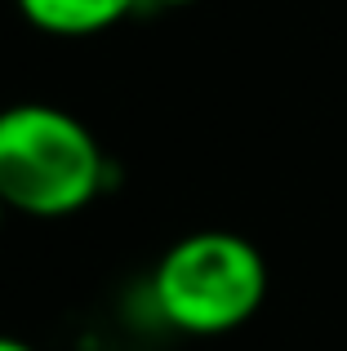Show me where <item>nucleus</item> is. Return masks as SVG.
<instances>
[{"mask_svg": "<svg viewBox=\"0 0 347 351\" xmlns=\"http://www.w3.org/2000/svg\"><path fill=\"white\" fill-rule=\"evenodd\" d=\"M107 187V156L80 116L49 103L0 112V200L9 214L71 218Z\"/></svg>", "mask_w": 347, "mask_h": 351, "instance_id": "f257e3e1", "label": "nucleus"}, {"mask_svg": "<svg viewBox=\"0 0 347 351\" xmlns=\"http://www.w3.org/2000/svg\"><path fill=\"white\" fill-rule=\"evenodd\" d=\"M152 298L182 334H232L250 325L267 298V258L236 232H191L160 254Z\"/></svg>", "mask_w": 347, "mask_h": 351, "instance_id": "f03ea898", "label": "nucleus"}, {"mask_svg": "<svg viewBox=\"0 0 347 351\" xmlns=\"http://www.w3.org/2000/svg\"><path fill=\"white\" fill-rule=\"evenodd\" d=\"M14 5L45 36H98L125 23L143 0H14Z\"/></svg>", "mask_w": 347, "mask_h": 351, "instance_id": "7ed1b4c3", "label": "nucleus"}, {"mask_svg": "<svg viewBox=\"0 0 347 351\" xmlns=\"http://www.w3.org/2000/svg\"><path fill=\"white\" fill-rule=\"evenodd\" d=\"M0 351H36L32 343H23V338H9V334H0Z\"/></svg>", "mask_w": 347, "mask_h": 351, "instance_id": "20e7f679", "label": "nucleus"}, {"mask_svg": "<svg viewBox=\"0 0 347 351\" xmlns=\"http://www.w3.org/2000/svg\"><path fill=\"white\" fill-rule=\"evenodd\" d=\"M143 5H156V9H178V5H196V0H143Z\"/></svg>", "mask_w": 347, "mask_h": 351, "instance_id": "39448f33", "label": "nucleus"}, {"mask_svg": "<svg viewBox=\"0 0 347 351\" xmlns=\"http://www.w3.org/2000/svg\"><path fill=\"white\" fill-rule=\"evenodd\" d=\"M5 214H9V205H5V200H0V227H5Z\"/></svg>", "mask_w": 347, "mask_h": 351, "instance_id": "423d86ee", "label": "nucleus"}]
</instances>
